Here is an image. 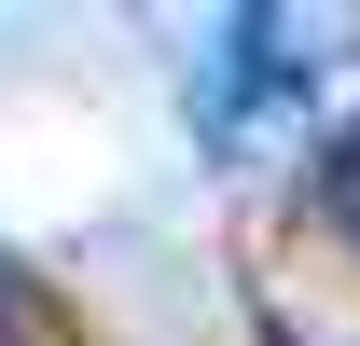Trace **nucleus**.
<instances>
[{
  "label": "nucleus",
  "instance_id": "1",
  "mask_svg": "<svg viewBox=\"0 0 360 346\" xmlns=\"http://www.w3.org/2000/svg\"><path fill=\"white\" fill-rule=\"evenodd\" d=\"M347 42H360L347 14H277V0L222 14V28L194 42V84H180L194 153L250 167V153H277V139H305V125H319V97H333V56H347Z\"/></svg>",
  "mask_w": 360,
  "mask_h": 346
},
{
  "label": "nucleus",
  "instance_id": "2",
  "mask_svg": "<svg viewBox=\"0 0 360 346\" xmlns=\"http://www.w3.org/2000/svg\"><path fill=\"white\" fill-rule=\"evenodd\" d=\"M319 194H333V236H347V250H360V125L333 139V153H319Z\"/></svg>",
  "mask_w": 360,
  "mask_h": 346
}]
</instances>
